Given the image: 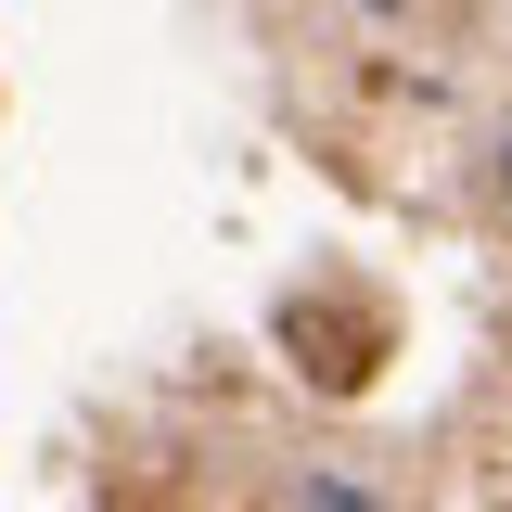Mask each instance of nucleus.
<instances>
[{
    "mask_svg": "<svg viewBox=\"0 0 512 512\" xmlns=\"http://www.w3.org/2000/svg\"><path fill=\"white\" fill-rule=\"evenodd\" d=\"M500 205H512V141H500Z\"/></svg>",
    "mask_w": 512,
    "mask_h": 512,
    "instance_id": "f03ea898",
    "label": "nucleus"
},
{
    "mask_svg": "<svg viewBox=\"0 0 512 512\" xmlns=\"http://www.w3.org/2000/svg\"><path fill=\"white\" fill-rule=\"evenodd\" d=\"M359 13H410V0H359Z\"/></svg>",
    "mask_w": 512,
    "mask_h": 512,
    "instance_id": "7ed1b4c3",
    "label": "nucleus"
},
{
    "mask_svg": "<svg viewBox=\"0 0 512 512\" xmlns=\"http://www.w3.org/2000/svg\"><path fill=\"white\" fill-rule=\"evenodd\" d=\"M295 512H384V487H359V474H308Z\"/></svg>",
    "mask_w": 512,
    "mask_h": 512,
    "instance_id": "f257e3e1",
    "label": "nucleus"
}]
</instances>
